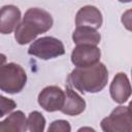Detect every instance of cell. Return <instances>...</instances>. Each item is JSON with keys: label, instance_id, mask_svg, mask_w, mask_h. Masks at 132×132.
Returning <instances> with one entry per match:
<instances>
[{"label": "cell", "instance_id": "cell-1", "mask_svg": "<svg viewBox=\"0 0 132 132\" xmlns=\"http://www.w3.org/2000/svg\"><path fill=\"white\" fill-rule=\"evenodd\" d=\"M108 71L104 64L96 63L88 67H77L71 71L68 85L81 93H97L107 84Z\"/></svg>", "mask_w": 132, "mask_h": 132}, {"label": "cell", "instance_id": "cell-2", "mask_svg": "<svg viewBox=\"0 0 132 132\" xmlns=\"http://www.w3.org/2000/svg\"><path fill=\"white\" fill-rule=\"evenodd\" d=\"M52 26L53 19L46 10L37 7L29 8L25 12L23 22L15 28L14 38L20 44H27L38 34L48 31Z\"/></svg>", "mask_w": 132, "mask_h": 132}, {"label": "cell", "instance_id": "cell-3", "mask_svg": "<svg viewBox=\"0 0 132 132\" xmlns=\"http://www.w3.org/2000/svg\"><path fill=\"white\" fill-rule=\"evenodd\" d=\"M27 81L25 70L15 63L4 64L0 67V90L15 94L21 92Z\"/></svg>", "mask_w": 132, "mask_h": 132}, {"label": "cell", "instance_id": "cell-4", "mask_svg": "<svg viewBox=\"0 0 132 132\" xmlns=\"http://www.w3.org/2000/svg\"><path fill=\"white\" fill-rule=\"evenodd\" d=\"M101 128L105 132H130L132 130L131 105L119 106L101 122Z\"/></svg>", "mask_w": 132, "mask_h": 132}, {"label": "cell", "instance_id": "cell-5", "mask_svg": "<svg viewBox=\"0 0 132 132\" xmlns=\"http://www.w3.org/2000/svg\"><path fill=\"white\" fill-rule=\"evenodd\" d=\"M28 53L39 59L48 60L64 55L65 48L61 40L55 37L45 36L35 40L30 45Z\"/></svg>", "mask_w": 132, "mask_h": 132}, {"label": "cell", "instance_id": "cell-6", "mask_svg": "<svg viewBox=\"0 0 132 132\" xmlns=\"http://www.w3.org/2000/svg\"><path fill=\"white\" fill-rule=\"evenodd\" d=\"M64 100L65 93L57 86H48L38 95V103L46 111L60 110L64 104Z\"/></svg>", "mask_w": 132, "mask_h": 132}, {"label": "cell", "instance_id": "cell-7", "mask_svg": "<svg viewBox=\"0 0 132 132\" xmlns=\"http://www.w3.org/2000/svg\"><path fill=\"white\" fill-rule=\"evenodd\" d=\"M100 50L96 45L78 44L71 54V61L76 67H88L99 62Z\"/></svg>", "mask_w": 132, "mask_h": 132}, {"label": "cell", "instance_id": "cell-8", "mask_svg": "<svg viewBox=\"0 0 132 132\" xmlns=\"http://www.w3.org/2000/svg\"><path fill=\"white\" fill-rule=\"evenodd\" d=\"M110 96L117 103L126 102L131 95V87L129 79L125 73H118L110 84Z\"/></svg>", "mask_w": 132, "mask_h": 132}, {"label": "cell", "instance_id": "cell-9", "mask_svg": "<svg viewBox=\"0 0 132 132\" xmlns=\"http://www.w3.org/2000/svg\"><path fill=\"white\" fill-rule=\"evenodd\" d=\"M21 20V11L14 5H5L0 8V33H11Z\"/></svg>", "mask_w": 132, "mask_h": 132}, {"label": "cell", "instance_id": "cell-10", "mask_svg": "<svg viewBox=\"0 0 132 132\" xmlns=\"http://www.w3.org/2000/svg\"><path fill=\"white\" fill-rule=\"evenodd\" d=\"M75 25L76 27L88 26L94 29H98L102 25V14L100 10L95 6H84L76 13Z\"/></svg>", "mask_w": 132, "mask_h": 132}, {"label": "cell", "instance_id": "cell-11", "mask_svg": "<svg viewBox=\"0 0 132 132\" xmlns=\"http://www.w3.org/2000/svg\"><path fill=\"white\" fill-rule=\"evenodd\" d=\"M85 108H86L85 100L71 88L67 87L65 92L64 104L60 110L68 116H77L85 110Z\"/></svg>", "mask_w": 132, "mask_h": 132}, {"label": "cell", "instance_id": "cell-12", "mask_svg": "<svg viewBox=\"0 0 132 132\" xmlns=\"http://www.w3.org/2000/svg\"><path fill=\"white\" fill-rule=\"evenodd\" d=\"M72 39L75 44H91L97 45L100 42L101 36L99 32L88 26H79L76 27L72 34Z\"/></svg>", "mask_w": 132, "mask_h": 132}, {"label": "cell", "instance_id": "cell-13", "mask_svg": "<svg viewBox=\"0 0 132 132\" xmlns=\"http://www.w3.org/2000/svg\"><path fill=\"white\" fill-rule=\"evenodd\" d=\"M25 130H27V120L21 110L12 112L7 119L0 122V132H22Z\"/></svg>", "mask_w": 132, "mask_h": 132}, {"label": "cell", "instance_id": "cell-14", "mask_svg": "<svg viewBox=\"0 0 132 132\" xmlns=\"http://www.w3.org/2000/svg\"><path fill=\"white\" fill-rule=\"evenodd\" d=\"M45 126V119L38 111H33L27 119V129L32 132H42Z\"/></svg>", "mask_w": 132, "mask_h": 132}, {"label": "cell", "instance_id": "cell-15", "mask_svg": "<svg viewBox=\"0 0 132 132\" xmlns=\"http://www.w3.org/2000/svg\"><path fill=\"white\" fill-rule=\"evenodd\" d=\"M15 106H16V104L13 100L0 95V118L9 113L11 110H13L15 108Z\"/></svg>", "mask_w": 132, "mask_h": 132}, {"label": "cell", "instance_id": "cell-16", "mask_svg": "<svg viewBox=\"0 0 132 132\" xmlns=\"http://www.w3.org/2000/svg\"><path fill=\"white\" fill-rule=\"evenodd\" d=\"M70 130H71V128H70L69 123L64 120L55 121L48 127L50 132H69Z\"/></svg>", "mask_w": 132, "mask_h": 132}, {"label": "cell", "instance_id": "cell-17", "mask_svg": "<svg viewBox=\"0 0 132 132\" xmlns=\"http://www.w3.org/2000/svg\"><path fill=\"white\" fill-rule=\"evenodd\" d=\"M130 14H131V11L128 10V11H126L125 14H123V18H122V22L128 30H131V26H130L131 25V16H130Z\"/></svg>", "mask_w": 132, "mask_h": 132}, {"label": "cell", "instance_id": "cell-18", "mask_svg": "<svg viewBox=\"0 0 132 132\" xmlns=\"http://www.w3.org/2000/svg\"><path fill=\"white\" fill-rule=\"evenodd\" d=\"M5 61H6V57H5L3 54H0V67H1L2 65H4Z\"/></svg>", "mask_w": 132, "mask_h": 132}, {"label": "cell", "instance_id": "cell-19", "mask_svg": "<svg viewBox=\"0 0 132 132\" xmlns=\"http://www.w3.org/2000/svg\"><path fill=\"white\" fill-rule=\"evenodd\" d=\"M120 2H130L131 0H119Z\"/></svg>", "mask_w": 132, "mask_h": 132}]
</instances>
